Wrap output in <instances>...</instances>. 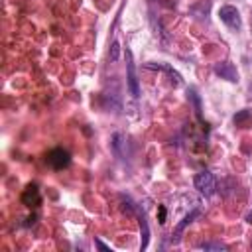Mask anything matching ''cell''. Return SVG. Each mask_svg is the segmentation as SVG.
<instances>
[{"mask_svg":"<svg viewBox=\"0 0 252 252\" xmlns=\"http://www.w3.org/2000/svg\"><path fill=\"white\" fill-rule=\"evenodd\" d=\"M193 185H195V189L201 193V195H205V197H211V195H215V191H217V179H215V175L211 173V171H199L197 175H195V179H193Z\"/></svg>","mask_w":252,"mask_h":252,"instance_id":"obj_1","label":"cell"},{"mask_svg":"<svg viewBox=\"0 0 252 252\" xmlns=\"http://www.w3.org/2000/svg\"><path fill=\"white\" fill-rule=\"evenodd\" d=\"M45 161L53 167V169H65L69 163H71V154L63 148H53L47 152L45 156Z\"/></svg>","mask_w":252,"mask_h":252,"instance_id":"obj_2","label":"cell"},{"mask_svg":"<svg viewBox=\"0 0 252 252\" xmlns=\"http://www.w3.org/2000/svg\"><path fill=\"white\" fill-rule=\"evenodd\" d=\"M126 77H128V91L134 98L140 96V85H138V77H136V65H134V59H132V51L126 49Z\"/></svg>","mask_w":252,"mask_h":252,"instance_id":"obj_3","label":"cell"},{"mask_svg":"<svg viewBox=\"0 0 252 252\" xmlns=\"http://www.w3.org/2000/svg\"><path fill=\"white\" fill-rule=\"evenodd\" d=\"M219 16H220V20H222L230 30H240L242 20H240V12H238L234 6H222V8L219 10Z\"/></svg>","mask_w":252,"mask_h":252,"instance_id":"obj_4","label":"cell"},{"mask_svg":"<svg viewBox=\"0 0 252 252\" xmlns=\"http://www.w3.org/2000/svg\"><path fill=\"white\" fill-rule=\"evenodd\" d=\"M213 71H215V75H219L220 79H226L228 83H238V71H236V67L230 61L215 63Z\"/></svg>","mask_w":252,"mask_h":252,"instance_id":"obj_5","label":"cell"},{"mask_svg":"<svg viewBox=\"0 0 252 252\" xmlns=\"http://www.w3.org/2000/svg\"><path fill=\"white\" fill-rule=\"evenodd\" d=\"M199 217H201V211H199V209H193L191 213H187V215L181 219V222L175 226V230H173V234H171V242H173V244H177V242L181 240L183 230H185V228H187L195 219H199Z\"/></svg>","mask_w":252,"mask_h":252,"instance_id":"obj_6","label":"cell"},{"mask_svg":"<svg viewBox=\"0 0 252 252\" xmlns=\"http://www.w3.org/2000/svg\"><path fill=\"white\" fill-rule=\"evenodd\" d=\"M146 69H156V71H163V73H167L169 77H171V83L175 85V87H179L183 81H181V75L171 67V65H167V63H154V61H150V63H146L144 65Z\"/></svg>","mask_w":252,"mask_h":252,"instance_id":"obj_7","label":"cell"},{"mask_svg":"<svg viewBox=\"0 0 252 252\" xmlns=\"http://www.w3.org/2000/svg\"><path fill=\"white\" fill-rule=\"evenodd\" d=\"M22 203H24L26 207H37V205L41 203L39 189H37L35 183H30V185L24 189V193H22Z\"/></svg>","mask_w":252,"mask_h":252,"instance_id":"obj_8","label":"cell"},{"mask_svg":"<svg viewBox=\"0 0 252 252\" xmlns=\"http://www.w3.org/2000/svg\"><path fill=\"white\" fill-rule=\"evenodd\" d=\"M136 217L140 220V230H142V242H140V248L146 250L148 248V240H150V228H148V220H146V215L144 211L136 209Z\"/></svg>","mask_w":252,"mask_h":252,"instance_id":"obj_9","label":"cell"},{"mask_svg":"<svg viewBox=\"0 0 252 252\" xmlns=\"http://www.w3.org/2000/svg\"><path fill=\"white\" fill-rule=\"evenodd\" d=\"M126 146H128L126 136L120 134V132H116V134L112 136V150H114V154H116L118 158H122V159H124V152H122V148H126Z\"/></svg>","mask_w":252,"mask_h":252,"instance_id":"obj_10","label":"cell"},{"mask_svg":"<svg viewBox=\"0 0 252 252\" xmlns=\"http://www.w3.org/2000/svg\"><path fill=\"white\" fill-rule=\"evenodd\" d=\"M250 122H252V112H250L248 108H244V110H240V112L234 114V124H236V126L246 128Z\"/></svg>","mask_w":252,"mask_h":252,"instance_id":"obj_11","label":"cell"},{"mask_svg":"<svg viewBox=\"0 0 252 252\" xmlns=\"http://www.w3.org/2000/svg\"><path fill=\"white\" fill-rule=\"evenodd\" d=\"M187 94H189V100L193 102V110H195V116L203 122V116H201V98H199V94H197V91L195 89H189L187 91Z\"/></svg>","mask_w":252,"mask_h":252,"instance_id":"obj_12","label":"cell"},{"mask_svg":"<svg viewBox=\"0 0 252 252\" xmlns=\"http://www.w3.org/2000/svg\"><path fill=\"white\" fill-rule=\"evenodd\" d=\"M201 250H226V244H222L220 240H207L203 244H199Z\"/></svg>","mask_w":252,"mask_h":252,"instance_id":"obj_13","label":"cell"},{"mask_svg":"<svg viewBox=\"0 0 252 252\" xmlns=\"http://www.w3.org/2000/svg\"><path fill=\"white\" fill-rule=\"evenodd\" d=\"M118 55H120V45H118L116 41H112V45H110V51H108V57H110V61H116V59H118Z\"/></svg>","mask_w":252,"mask_h":252,"instance_id":"obj_14","label":"cell"},{"mask_svg":"<svg viewBox=\"0 0 252 252\" xmlns=\"http://www.w3.org/2000/svg\"><path fill=\"white\" fill-rule=\"evenodd\" d=\"M165 215H167L165 207H163V205H159V207H158V222H159V224H163V222H165Z\"/></svg>","mask_w":252,"mask_h":252,"instance_id":"obj_15","label":"cell"},{"mask_svg":"<svg viewBox=\"0 0 252 252\" xmlns=\"http://www.w3.org/2000/svg\"><path fill=\"white\" fill-rule=\"evenodd\" d=\"M94 242H96V246H98V248H100V250H106V252H108V250H110V248H108V246H106V244H104V242H102V240H98V238H96V240H94Z\"/></svg>","mask_w":252,"mask_h":252,"instance_id":"obj_16","label":"cell"},{"mask_svg":"<svg viewBox=\"0 0 252 252\" xmlns=\"http://www.w3.org/2000/svg\"><path fill=\"white\" fill-rule=\"evenodd\" d=\"M33 222H35V215H32V217H28L24 224H26V226H30V224H33Z\"/></svg>","mask_w":252,"mask_h":252,"instance_id":"obj_17","label":"cell"},{"mask_svg":"<svg viewBox=\"0 0 252 252\" xmlns=\"http://www.w3.org/2000/svg\"><path fill=\"white\" fill-rule=\"evenodd\" d=\"M246 222H250V224H252V211L246 215Z\"/></svg>","mask_w":252,"mask_h":252,"instance_id":"obj_18","label":"cell"}]
</instances>
